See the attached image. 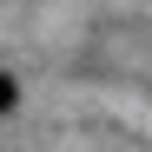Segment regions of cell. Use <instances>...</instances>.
Segmentation results:
<instances>
[{"label": "cell", "instance_id": "1", "mask_svg": "<svg viewBox=\"0 0 152 152\" xmlns=\"http://www.w3.org/2000/svg\"><path fill=\"white\" fill-rule=\"evenodd\" d=\"M20 106V86H13V73H0V113H13Z\"/></svg>", "mask_w": 152, "mask_h": 152}]
</instances>
